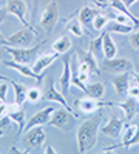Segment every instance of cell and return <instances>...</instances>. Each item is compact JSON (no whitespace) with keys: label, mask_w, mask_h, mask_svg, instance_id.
<instances>
[{"label":"cell","mask_w":139,"mask_h":154,"mask_svg":"<svg viewBox=\"0 0 139 154\" xmlns=\"http://www.w3.org/2000/svg\"><path fill=\"white\" fill-rule=\"evenodd\" d=\"M122 2L125 3V6H128V8H130V6H131L133 3H136V2H139V0H122Z\"/></svg>","instance_id":"obj_44"},{"label":"cell","mask_w":139,"mask_h":154,"mask_svg":"<svg viewBox=\"0 0 139 154\" xmlns=\"http://www.w3.org/2000/svg\"><path fill=\"white\" fill-rule=\"evenodd\" d=\"M6 9H2V8H0V23H3L5 22V17H6Z\"/></svg>","instance_id":"obj_43"},{"label":"cell","mask_w":139,"mask_h":154,"mask_svg":"<svg viewBox=\"0 0 139 154\" xmlns=\"http://www.w3.org/2000/svg\"><path fill=\"white\" fill-rule=\"evenodd\" d=\"M9 83H11L12 88H14V96H16V102H14V103L22 106L25 102L28 100V88L25 85H22V83H19V82H14V80H11Z\"/></svg>","instance_id":"obj_19"},{"label":"cell","mask_w":139,"mask_h":154,"mask_svg":"<svg viewBox=\"0 0 139 154\" xmlns=\"http://www.w3.org/2000/svg\"><path fill=\"white\" fill-rule=\"evenodd\" d=\"M137 143H139V123H137V130H136V134H134V137L130 140V143H128L127 149H128L130 146H133V145H137Z\"/></svg>","instance_id":"obj_38"},{"label":"cell","mask_w":139,"mask_h":154,"mask_svg":"<svg viewBox=\"0 0 139 154\" xmlns=\"http://www.w3.org/2000/svg\"><path fill=\"white\" fill-rule=\"evenodd\" d=\"M111 9H116L118 12H121V14H125L127 17H130L133 20V23L136 25V26H139V19L128 11V6H125V3L122 2V0H111Z\"/></svg>","instance_id":"obj_22"},{"label":"cell","mask_w":139,"mask_h":154,"mask_svg":"<svg viewBox=\"0 0 139 154\" xmlns=\"http://www.w3.org/2000/svg\"><path fill=\"white\" fill-rule=\"evenodd\" d=\"M115 20H116L118 23H133V20H131L130 17H127L125 14H121V12H119V14H116ZM133 25H134V23H133Z\"/></svg>","instance_id":"obj_34"},{"label":"cell","mask_w":139,"mask_h":154,"mask_svg":"<svg viewBox=\"0 0 139 154\" xmlns=\"http://www.w3.org/2000/svg\"><path fill=\"white\" fill-rule=\"evenodd\" d=\"M34 35H37V32L28 26H25L23 29H19L17 32L11 34L8 37V45L11 46H28L33 43Z\"/></svg>","instance_id":"obj_8"},{"label":"cell","mask_w":139,"mask_h":154,"mask_svg":"<svg viewBox=\"0 0 139 154\" xmlns=\"http://www.w3.org/2000/svg\"><path fill=\"white\" fill-rule=\"evenodd\" d=\"M45 152H46V154H48V152H54V149H53L51 146H46V148H45Z\"/></svg>","instance_id":"obj_48"},{"label":"cell","mask_w":139,"mask_h":154,"mask_svg":"<svg viewBox=\"0 0 139 154\" xmlns=\"http://www.w3.org/2000/svg\"><path fill=\"white\" fill-rule=\"evenodd\" d=\"M99 125H100V116H94V117L81 123L79 130H77V148H79V152H87L96 145Z\"/></svg>","instance_id":"obj_1"},{"label":"cell","mask_w":139,"mask_h":154,"mask_svg":"<svg viewBox=\"0 0 139 154\" xmlns=\"http://www.w3.org/2000/svg\"><path fill=\"white\" fill-rule=\"evenodd\" d=\"M137 94H139V85H136V86H133V88H128V96L136 97Z\"/></svg>","instance_id":"obj_40"},{"label":"cell","mask_w":139,"mask_h":154,"mask_svg":"<svg viewBox=\"0 0 139 154\" xmlns=\"http://www.w3.org/2000/svg\"><path fill=\"white\" fill-rule=\"evenodd\" d=\"M102 42H104V32L100 34L97 38H94V40L90 42V51H91V53L96 54L99 49H102Z\"/></svg>","instance_id":"obj_31"},{"label":"cell","mask_w":139,"mask_h":154,"mask_svg":"<svg viewBox=\"0 0 139 154\" xmlns=\"http://www.w3.org/2000/svg\"><path fill=\"white\" fill-rule=\"evenodd\" d=\"M128 79H130V72H119V75L113 77L111 82H113V86H115L116 93L119 96H125L128 94V88H130V83H128Z\"/></svg>","instance_id":"obj_15"},{"label":"cell","mask_w":139,"mask_h":154,"mask_svg":"<svg viewBox=\"0 0 139 154\" xmlns=\"http://www.w3.org/2000/svg\"><path fill=\"white\" fill-rule=\"evenodd\" d=\"M76 108L84 114H91L94 111H97L102 106H118V103L115 102H100V99H93V97H82L76 100Z\"/></svg>","instance_id":"obj_5"},{"label":"cell","mask_w":139,"mask_h":154,"mask_svg":"<svg viewBox=\"0 0 139 154\" xmlns=\"http://www.w3.org/2000/svg\"><path fill=\"white\" fill-rule=\"evenodd\" d=\"M118 106L125 112V120H131L136 114H139V102L134 97H130L125 102L118 103Z\"/></svg>","instance_id":"obj_16"},{"label":"cell","mask_w":139,"mask_h":154,"mask_svg":"<svg viewBox=\"0 0 139 154\" xmlns=\"http://www.w3.org/2000/svg\"><path fill=\"white\" fill-rule=\"evenodd\" d=\"M71 83H73V86H77L79 89H82V91H85L87 89V85L79 79L77 77V74H73V77H71Z\"/></svg>","instance_id":"obj_32"},{"label":"cell","mask_w":139,"mask_h":154,"mask_svg":"<svg viewBox=\"0 0 139 154\" xmlns=\"http://www.w3.org/2000/svg\"><path fill=\"white\" fill-rule=\"evenodd\" d=\"M107 23H108V17H105L102 14H97L93 20V28L96 31H100V29H104L107 26Z\"/></svg>","instance_id":"obj_30"},{"label":"cell","mask_w":139,"mask_h":154,"mask_svg":"<svg viewBox=\"0 0 139 154\" xmlns=\"http://www.w3.org/2000/svg\"><path fill=\"white\" fill-rule=\"evenodd\" d=\"M134 69H136V72H139V56L136 57V62H134Z\"/></svg>","instance_id":"obj_46"},{"label":"cell","mask_w":139,"mask_h":154,"mask_svg":"<svg viewBox=\"0 0 139 154\" xmlns=\"http://www.w3.org/2000/svg\"><path fill=\"white\" fill-rule=\"evenodd\" d=\"M6 11L11 12L12 16H16V17L25 25V26L34 29L33 25H31V23L28 22V19H27L28 8H27V5H25L23 0H6ZM34 31H36V29H34Z\"/></svg>","instance_id":"obj_9"},{"label":"cell","mask_w":139,"mask_h":154,"mask_svg":"<svg viewBox=\"0 0 139 154\" xmlns=\"http://www.w3.org/2000/svg\"><path fill=\"white\" fill-rule=\"evenodd\" d=\"M94 5H97V8H107L108 6V0H91Z\"/></svg>","instance_id":"obj_39"},{"label":"cell","mask_w":139,"mask_h":154,"mask_svg":"<svg viewBox=\"0 0 139 154\" xmlns=\"http://www.w3.org/2000/svg\"><path fill=\"white\" fill-rule=\"evenodd\" d=\"M46 140V133L42 126H34L31 130L25 131L23 145L27 151H39Z\"/></svg>","instance_id":"obj_3"},{"label":"cell","mask_w":139,"mask_h":154,"mask_svg":"<svg viewBox=\"0 0 139 154\" xmlns=\"http://www.w3.org/2000/svg\"><path fill=\"white\" fill-rule=\"evenodd\" d=\"M67 29H68L70 32H73L76 37H82V35H84V25H82L79 20H76V19H73V20L68 22Z\"/></svg>","instance_id":"obj_28"},{"label":"cell","mask_w":139,"mask_h":154,"mask_svg":"<svg viewBox=\"0 0 139 154\" xmlns=\"http://www.w3.org/2000/svg\"><path fill=\"white\" fill-rule=\"evenodd\" d=\"M134 99H136V100H137V102H139V94H137V96H136V97H134Z\"/></svg>","instance_id":"obj_49"},{"label":"cell","mask_w":139,"mask_h":154,"mask_svg":"<svg viewBox=\"0 0 139 154\" xmlns=\"http://www.w3.org/2000/svg\"><path fill=\"white\" fill-rule=\"evenodd\" d=\"M8 45V38L3 35V32L0 31V46H6Z\"/></svg>","instance_id":"obj_42"},{"label":"cell","mask_w":139,"mask_h":154,"mask_svg":"<svg viewBox=\"0 0 139 154\" xmlns=\"http://www.w3.org/2000/svg\"><path fill=\"white\" fill-rule=\"evenodd\" d=\"M137 130V123H128V125H124V134H122V146L127 149L130 140L134 137Z\"/></svg>","instance_id":"obj_25"},{"label":"cell","mask_w":139,"mask_h":154,"mask_svg":"<svg viewBox=\"0 0 139 154\" xmlns=\"http://www.w3.org/2000/svg\"><path fill=\"white\" fill-rule=\"evenodd\" d=\"M3 63H5V66L16 69L19 74L28 77V79H34V80H37V82H42V80H43V74L36 72V71H34L33 68H30L28 65H23V63H19V62H16V60H5Z\"/></svg>","instance_id":"obj_12"},{"label":"cell","mask_w":139,"mask_h":154,"mask_svg":"<svg viewBox=\"0 0 139 154\" xmlns=\"http://www.w3.org/2000/svg\"><path fill=\"white\" fill-rule=\"evenodd\" d=\"M131 66H133V63L127 59H124V57H121V59H115V57L105 59V62L102 63V68L105 71H110V72H127V71L131 69Z\"/></svg>","instance_id":"obj_10"},{"label":"cell","mask_w":139,"mask_h":154,"mask_svg":"<svg viewBox=\"0 0 139 154\" xmlns=\"http://www.w3.org/2000/svg\"><path fill=\"white\" fill-rule=\"evenodd\" d=\"M53 112H54V108H53V106L43 108L42 111L36 112V114L33 116V117L27 122V126H25L23 133H25V131H28V130H31V128H34V126H42V125L49 123V119H51Z\"/></svg>","instance_id":"obj_11"},{"label":"cell","mask_w":139,"mask_h":154,"mask_svg":"<svg viewBox=\"0 0 139 154\" xmlns=\"http://www.w3.org/2000/svg\"><path fill=\"white\" fill-rule=\"evenodd\" d=\"M8 93V85L6 83H0V102H5Z\"/></svg>","instance_id":"obj_37"},{"label":"cell","mask_w":139,"mask_h":154,"mask_svg":"<svg viewBox=\"0 0 139 154\" xmlns=\"http://www.w3.org/2000/svg\"><path fill=\"white\" fill-rule=\"evenodd\" d=\"M70 56H65L62 59V65H64V69H62V75H60V86L64 89V94L68 93V88L71 85V77H73V72H71V62H70Z\"/></svg>","instance_id":"obj_14"},{"label":"cell","mask_w":139,"mask_h":154,"mask_svg":"<svg viewBox=\"0 0 139 154\" xmlns=\"http://www.w3.org/2000/svg\"><path fill=\"white\" fill-rule=\"evenodd\" d=\"M40 99H43V93H40V89H37L36 86L28 88V100L31 103H37V102H40Z\"/></svg>","instance_id":"obj_29"},{"label":"cell","mask_w":139,"mask_h":154,"mask_svg":"<svg viewBox=\"0 0 139 154\" xmlns=\"http://www.w3.org/2000/svg\"><path fill=\"white\" fill-rule=\"evenodd\" d=\"M122 130H124V120H121L119 117H116V116H113V117L108 120V123L100 128V131H102L105 136H110L113 139H118L121 136Z\"/></svg>","instance_id":"obj_13"},{"label":"cell","mask_w":139,"mask_h":154,"mask_svg":"<svg viewBox=\"0 0 139 154\" xmlns=\"http://www.w3.org/2000/svg\"><path fill=\"white\" fill-rule=\"evenodd\" d=\"M43 99L45 100H49V102H57V103H60L62 106H64L65 109H68V111H71V112H74L73 111V108L68 105V102L65 100V97H64V94H60L57 89L54 88V82H53V79L49 77V79L46 80V83H45V89H43ZM76 116H79L77 112H74Z\"/></svg>","instance_id":"obj_7"},{"label":"cell","mask_w":139,"mask_h":154,"mask_svg":"<svg viewBox=\"0 0 139 154\" xmlns=\"http://www.w3.org/2000/svg\"><path fill=\"white\" fill-rule=\"evenodd\" d=\"M77 77H79V79L85 83V82L88 80V77H90V72H79V74H77Z\"/></svg>","instance_id":"obj_41"},{"label":"cell","mask_w":139,"mask_h":154,"mask_svg":"<svg viewBox=\"0 0 139 154\" xmlns=\"http://www.w3.org/2000/svg\"><path fill=\"white\" fill-rule=\"evenodd\" d=\"M133 79H134L136 85H139V72H134V75H133Z\"/></svg>","instance_id":"obj_47"},{"label":"cell","mask_w":139,"mask_h":154,"mask_svg":"<svg viewBox=\"0 0 139 154\" xmlns=\"http://www.w3.org/2000/svg\"><path fill=\"white\" fill-rule=\"evenodd\" d=\"M84 62L87 63L88 66H90L91 72H97L99 74V66H97V60H96V54L91 53L90 49L87 51V53H84Z\"/></svg>","instance_id":"obj_27"},{"label":"cell","mask_w":139,"mask_h":154,"mask_svg":"<svg viewBox=\"0 0 139 154\" xmlns=\"http://www.w3.org/2000/svg\"><path fill=\"white\" fill-rule=\"evenodd\" d=\"M6 116H9V105L3 103V102H0V119L6 117Z\"/></svg>","instance_id":"obj_35"},{"label":"cell","mask_w":139,"mask_h":154,"mask_svg":"<svg viewBox=\"0 0 139 154\" xmlns=\"http://www.w3.org/2000/svg\"><path fill=\"white\" fill-rule=\"evenodd\" d=\"M45 45V42H40V43H37L36 46H31V48H14V46H11V45H6L5 49L8 51V53L12 56V60H16L19 63H23V65H28V63H31L37 53L40 51V48Z\"/></svg>","instance_id":"obj_2"},{"label":"cell","mask_w":139,"mask_h":154,"mask_svg":"<svg viewBox=\"0 0 139 154\" xmlns=\"http://www.w3.org/2000/svg\"><path fill=\"white\" fill-rule=\"evenodd\" d=\"M9 117H11V120L14 123H17V126H19L17 136H20L23 133V130H25V126H27V114H25L23 109H16V111L11 109L9 111Z\"/></svg>","instance_id":"obj_20"},{"label":"cell","mask_w":139,"mask_h":154,"mask_svg":"<svg viewBox=\"0 0 139 154\" xmlns=\"http://www.w3.org/2000/svg\"><path fill=\"white\" fill-rule=\"evenodd\" d=\"M130 43H131V46L139 53V31L130 34Z\"/></svg>","instance_id":"obj_33"},{"label":"cell","mask_w":139,"mask_h":154,"mask_svg":"<svg viewBox=\"0 0 139 154\" xmlns=\"http://www.w3.org/2000/svg\"><path fill=\"white\" fill-rule=\"evenodd\" d=\"M76 119H77V116L71 111H68V109H54L51 119H49V125L67 131L74 125Z\"/></svg>","instance_id":"obj_4"},{"label":"cell","mask_w":139,"mask_h":154,"mask_svg":"<svg viewBox=\"0 0 139 154\" xmlns=\"http://www.w3.org/2000/svg\"><path fill=\"white\" fill-rule=\"evenodd\" d=\"M0 82H11V79H9V77H6V75H0Z\"/></svg>","instance_id":"obj_45"},{"label":"cell","mask_w":139,"mask_h":154,"mask_svg":"<svg viewBox=\"0 0 139 154\" xmlns=\"http://www.w3.org/2000/svg\"><path fill=\"white\" fill-rule=\"evenodd\" d=\"M70 48H71V40H70L68 35H60L53 43V49L57 54H65Z\"/></svg>","instance_id":"obj_21"},{"label":"cell","mask_w":139,"mask_h":154,"mask_svg":"<svg viewBox=\"0 0 139 154\" xmlns=\"http://www.w3.org/2000/svg\"><path fill=\"white\" fill-rule=\"evenodd\" d=\"M11 117H9V116H6V117H3V119H0V130H2V131H5L6 130V128L11 125Z\"/></svg>","instance_id":"obj_36"},{"label":"cell","mask_w":139,"mask_h":154,"mask_svg":"<svg viewBox=\"0 0 139 154\" xmlns=\"http://www.w3.org/2000/svg\"><path fill=\"white\" fill-rule=\"evenodd\" d=\"M99 14V12L93 8H88V6H84L81 11H79V22L84 25V26H87V25L93 23L94 17Z\"/></svg>","instance_id":"obj_23"},{"label":"cell","mask_w":139,"mask_h":154,"mask_svg":"<svg viewBox=\"0 0 139 154\" xmlns=\"http://www.w3.org/2000/svg\"><path fill=\"white\" fill-rule=\"evenodd\" d=\"M102 51H104V56H105V59H113V57H116V53H118V46H116L115 40L111 38V35H110V31H105V32H104Z\"/></svg>","instance_id":"obj_18"},{"label":"cell","mask_w":139,"mask_h":154,"mask_svg":"<svg viewBox=\"0 0 139 154\" xmlns=\"http://www.w3.org/2000/svg\"><path fill=\"white\" fill-rule=\"evenodd\" d=\"M57 19H59V6H57L56 0H53V2L45 8L43 14H42V17H40L42 28H43L46 32H51V31L54 29V26H56V23H57Z\"/></svg>","instance_id":"obj_6"},{"label":"cell","mask_w":139,"mask_h":154,"mask_svg":"<svg viewBox=\"0 0 139 154\" xmlns=\"http://www.w3.org/2000/svg\"><path fill=\"white\" fill-rule=\"evenodd\" d=\"M57 56H59L57 53H53V54H43V56L36 57V60H34V63H33V69H34L36 72L42 74V72L57 59Z\"/></svg>","instance_id":"obj_17"},{"label":"cell","mask_w":139,"mask_h":154,"mask_svg":"<svg viewBox=\"0 0 139 154\" xmlns=\"http://www.w3.org/2000/svg\"><path fill=\"white\" fill-rule=\"evenodd\" d=\"M134 26L136 25H133V23H118V22H115L113 25H110L108 31L110 32H119V34H130V32L134 31Z\"/></svg>","instance_id":"obj_26"},{"label":"cell","mask_w":139,"mask_h":154,"mask_svg":"<svg viewBox=\"0 0 139 154\" xmlns=\"http://www.w3.org/2000/svg\"><path fill=\"white\" fill-rule=\"evenodd\" d=\"M85 93L90 96V97H93V99H102L104 94H105V85L100 83V82L90 83V85H87Z\"/></svg>","instance_id":"obj_24"}]
</instances>
